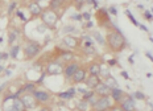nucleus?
<instances>
[{
  "label": "nucleus",
  "instance_id": "f257e3e1",
  "mask_svg": "<svg viewBox=\"0 0 153 111\" xmlns=\"http://www.w3.org/2000/svg\"><path fill=\"white\" fill-rule=\"evenodd\" d=\"M106 46L112 53H120L128 46V42H127V39L124 37L122 31L115 29V31H108L107 32Z\"/></svg>",
  "mask_w": 153,
  "mask_h": 111
},
{
  "label": "nucleus",
  "instance_id": "f03ea898",
  "mask_svg": "<svg viewBox=\"0 0 153 111\" xmlns=\"http://www.w3.org/2000/svg\"><path fill=\"white\" fill-rule=\"evenodd\" d=\"M41 50H42V45L38 41L28 40L24 45V60L25 61L34 60L41 53Z\"/></svg>",
  "mask_w": 153,
  "mask_h": 111
},
{
  "label": "nucleus",
  "instance_id": "7ed1b4c3",
  "mask_svg": "<svg viewBox=\"0 0 153 111\" xmlns=\"http://www.w3.org/2000/svg\"><path fill=\"white\" fill-rule=\"evenodd\" d=\"M40 19L48 29H56L57 24H58V20H59V15L57 13V12L52 11V9L46 8V9H44V12H42V15L40 16Z\"/></svg>",
  "mask_w": 153,
  "mask_h": 111
},
{
  "label": "nucleus",
  "instance_id": "20e7f679",
  "mask_svg": "<svg viewBox=\"0 0 153 111\" xmlns=\"http://www.w3.org/2000/svg\"><path fill=\"white\" fill-rule=\"evenodd\" d=\"M63 69H65V65L62 62H59L58 60H53V61L48 62V65L45 66V74L59 75V74H63Z\"/></svg>",
  "mask_w": 153,
  "mask_h": 111
},
{
  "label": "nucleus",
  "instance_id": "39448f33",
  "mask_svg": "<svg viewBox=\"0 0 153 111\" xmlns=\"http://www.w3.org/2000/svg\"><path fill=\"white\" fill-rule=\"evenodd\" d=\"M114 103L110 97H102L98 99L95 106L92 107V111H111Z\"/></svg>",
  "mask_w": 153,
  "mask_h": 111
},
{
  "label": "nucleus",
  "instance_id": "423d86ee",
  "mask_svg": "<svg viewBox=\"0 0 153 111\" xmlns=\"http://www.w3.org/2000/svg\"><path fill=\"white\" fill-rule=\"evenodd\" d=\"M62 45H65L66 48H69V49L74 50V49L82 48V41L79 37L71 36V34H66V36H63V39H62Z\"/></svg>",
  "mask_w": 153,
  "mask_h": 111
},
{
  "label": "nucleus",
  "instance_id": "0eeeda50",
  "mask_svg": "<svg viewBox=\"0 0 153 111\" xmlns=\"http://www.w3.org/2000/svg\"><path fill=\"white\" fill-rule=\"evenodd\" d=\"M20 99L23 101V103H24V106L27 110H34L40 106V103L37 102L34 95L30 94V93H23L20 95Z\"/></svg>",
  "mask_w": 153,
  "mask_h": 111
},
{
  "label": "nucleus",
  "instance_id": "6e6552de",
  "mask_svg": "<svg viewBox=\"0 0 153 111\" xmlns=\"http://www.w3.org/2000/svg\"><path fill=\"white\" fill-rule=\"evenodd\" d=\"M33 95L37 99V102L40 104H42V106H46V104L50 103V101H52V94L48 90H42V89H37L33 93Z\"/></svg>",
  "mask_w": 153,
  "mask_h": 111
},
{
  "label": "nucleus",
  "instance_id": "1a4fd4ad",
  "mask_svg": "<svg viewBox=\"0 0 153 111\" xmlns=\"http://www.w3.org/2000/svg\"><path fill=\"white\" fill-rule=\"evenodd\" d=\"M120 109L123 111H137L136 110V102H135V98L132 97V95L127 94L126 98L122 101V102L119 103Z\"/></svg>",
  "mask_w": 153,
  "mask_h": 111
},
{
  "label": "nucleus",
  "instance_id": "9d476101",
  "mask_svg": "<svg viewBox=\"0 0 153 111\" xmlns=\"http://www.w3.org/2000/svg\"><path fill=\"white\" fill-rule=\"evenodd\" d=\"M81 68V65H79L78 62H70L68 65H65V69H63V75H65L66 81H71L73 75L76 73V70Z\"/></svg>",
  "mask_w": 153,
  "mask_h": 111
},
{
  "label": "nucleus",
  "instance_id": "9b49d317",
  "mask_svg": "<svg viewBox=\"0 0 153 111\" xmlns=\"http://www.w3.org/2000/svg\"><path fill=\"white\" fill-rule=\"evenodd\" d=\"M87 69L86 68H79L78 70H76V73L74 75H73V78H71V83L73 85H79V83H83V82L86 81V78H87Z\"/></svg>",
  "mask_w": 153,
  "mask_h": 111
},
{
  "label": "nucleus",
  "instance_id": "f8f14e48",
  "mask_svg": "<svg viewBox=\"0 0 153 111\" xmlns=\"http://www.w3.org/2000/svg\"><path fill=\"white\" fill-rule=\"evenodd\" d=\"M28 11H29V13H30L32 17L36 19V17H40V16L42 15L44 9H42V7L40 5V3L32 1V3H29V4H28Z\"/></svg>",
  "mask_w": 153,
  "mask_h": 111
},
{
  "label": "nucleus",
  "instance_id": "ddd939ff",
  "mask_svg": "<svg viewBox=\"0 0 153 111\" xmlns=\"http://www.w3.org/2000/svg\"><path fill=\"white\" fill-rule=\"evenodd\" d=\"M126 95H127L126 91H123L120 87H117V89H114V90H111L110 98L112 99L114 104H119L124 99V98H126Z\"/></svg>",
  "mask_w": 153,
  "mask_h": 111
},
{
  "label": "nucleus",
  "instance_id": "4468645a",
  "mask_svg": "<svg viewBox=\"0 0 153 111\" xmlns=\"http://www.w3.org/2000/svg\"><path fill=\"white\" fill-rule=\"evenodd\" d=\"M75 54L70 50H59V54H58V61L62 63H70V62H74Z\"/></svg>",
  "mask_w": 153,
  "mask_h": 111
},
{
  "label": "nucleus",
  "instance_id": "2eb2a0df",
  "mask_svg": "<svg viewBox=\"0 0 153 111\" xmlns=\"http://www.w3.org/2000/svg\"><path fill=\"white\" fill-rule=\"evenodd\" d=\"M94 91H95V94H97L99 98H102V97H110V95H111V89L108 87L103 81H102L94 89Z\"/></svg>",
  "mask_w": 153,
  "mask_h": 111
},
{
  "label": "nucleus",
  "instance_id": "dca6fc26",
  "mask_svg": "<svg viewBox=\"0 0 153 111\" xmlns=\"http://www.w3.org/2000/svg\"><path fill=\"white\" fill-rule=\"evenodd\" d=\"M100 82H102V78L98 77V75H87V78H86V81H85V85L88 90H94Z\"/></svg>",
  "mask_w": 153,
  "mask_h": 111
},
{
  "label": "nucleus",
  "instance_id": "f3484780",
  "mask_svg": "<svg viewBox=\"0 0 153 111\" xmlns=\"http://www.w3.org/2000/svg\"><path fill=\"white\" fill-rule=\"evenodd\" d=\"M100 70H102V65L98 61H92L88 63L87 66V73L88 75H100Z\"/></svg>",
  "mask_w": 153,
  "mask_h": 111
},
{
  "label": "nucleus",
  "instance_id": "a211bd4d",
  "mask_svg": "<svg viewBox=\"0 0 153 111\" xmlns=\"http://www.w3.org/2000/svg\"><path fill=\"white\" fill-rule=\"evenodd\" d=\"M75 94H76L75 89L74 87H70L69 90L62 91V93H58V94H57V97L61 98V99H63V101H70V99H73V98L75 97Z\"/></svg>",
  "mask_w": 153,
  "mask_h": 111
},
{
  "label": "nucleus",
  "instance_id": "6ab92c4d",
  "mask_svg": "<svg viewBox=\"0 0 153 111\" xmlns=\"http://www.w3.org/2000/svg\"><path fill=\"white\" fill-rule=\"evenodd\" d=\"M75 111H92V107L90 106V103L85 99H78L75 103Z\"/></svg>",
  "mask_w": 153,
  "mask_h": 111
},
{
  "label": "nucleus",
  "instance_id": "aec40b11",
  "mask_svg": "<svg viewBox=\"0 0 153 111\" xmlns=\"http://www.w3.org/2000/svg\"><path fill=\"white\" fill-rule=\"evenodd\" d=\"M36 90H37L36 82H28V83L23 85V87H21V94H23V93H30V94H33Z\"/></svg>",
  "mask_w": 153,
  "mask_h": 111
},
{
  "label": "nucleus",
  "instance_id": "412c9836",
  "mask_svg": "<svg viewBox=\"0 0 153 111\" xmlns=\"http://www.w3.org/2000/svg\"><path fill=\"white\" fill-rule=\"evenodd\" d=\"M103 82L107 85L108 87L111 89V90H114V89H117V87H119V83H117L116 78L112 77V75H108L107 78H104V79H103Z\"/></svg>",
  "mask_w": 153,
  "mask_h": 111
},
{
  "label": "nucleus",
  "instance_id": "4be33fe9",
  "mask_svg": "<svg viewBox=\"0 0 153 111\" xmlns=\"http://www.w3.org/2000/svg\"><path fill=\"white\" fill-rule=\"evenodd\" d=\"M91 36H92V39H94L95 41H97L98 44H99L100 46H106V37H103L102 36V33L100 32H98V31H94L91 33Z\"/></svg>",
  "mask_w": 153,
  "mask_h": 111
},
{
  "label": "nucleus",
  "instance_id": "5701e85b",
  "mask_svg": "<svg viewBox=\"0 0 153 111\" xmlns=\"http://www.w3.org/2000/svg\"><path fill=\"white\" fill-rule=\"evenodd\" d=\"M63 5H65V3L62 0H52V1H49V9H52L54 12H57Z\"/></svg>",
  "mask_w": 153,
  "mask_h": 111
},
{
  "label": "nucleus",
  "instance_id": "b1692460",
  "mask_svg": "<svg viewBox=\"0 0 153 111\" xmlns=\"http://www.w3.org/2000/svg\"><path fill=\"white\" fill-rule=\"evenodd\" d=\"M12 104L19 111H27V109H25V106H24V103H23V101L20 99V97H16L12 99Z\"/></svg>",
  "mask_w": 153,
  "mask_h": 111
},
{
  "label": "nucleus",
  "instance_id": "393cba45",
  "mask_svg": "<svg viewBox=\"0 0 153 111\" xmlns=\"http://www.w3.org/2000/svg\"><path fill=\"white\" fill-rule=\"evenodd\" d=\"M82 53H83L85 56H92L97 53V49H95V46H82L81 48Z\"/></svg>",
  "mask_w": 153,
  "mask_h": 111
},
{
  "label": "nucleus",
  "instance_id": "a878e982",
  "mask_svg": "<svg viewBox=\"0 0 153 111\" xmlns=\"http://www.w3.org/2000/svg\"><path fill=\"white\" fill-rule=\"evenodd\" d=\"M16 40H17V32L16 31H9V33H8V44L9 45H12Z\"/></svg>",
  "mask_w": 153,
  "mask_h": 111
},
{
  "label": "nucleus",
  "instance_id": "bb28decb",
  "mask_svg": "<svg viewBox=\"0 0 153 111\" xmlns=\"http://www.w3.org/2000/svg\"><path fill=\"white\" fill-rule=\"evenodd\" d=\"M20 50V45H13L11 48V52H9V57L12 58H17V53Z\"/></svg>",
  "mask_w": 153,
  "mask_h": 111
},
{
  "label": "nucleus",
  "instance_id": "cd10ccee",
  "mask_svg": "<svg viewBox=\"0 0 153 111\" xmlns=\"http://www.w3.org/2000/svg\"><path fill=\"white\" fill-rule=\"evenodd\" d=\"M132 97L139 101H146V95L143 93V91H135V93L132 94Z\"/></svg>",
  "mask_w": 153,
  "mask_h": 111
},
{
  "label": "nucleus",
  "instance_id": "c85d7f7f",
  "mask_svg": "<svg viewBox=\"0 0 153 111\" xmlns=\"http://www.w3.org/2000/svg\"><path fill=\"white\" fill-rule=\"evenodd\" d=\"M108 75H111L110 74V68H106V66H102V70H100V75L99 77L100 78H107Z\"/></svg>",
  "mask_w": 153,
  "mask_h": 111
},
{
  "label": "nucleus",
  "instance_id": "c756f323",
  "mask_svg": "<svg viewBox=\"0 0 153 111\" xmlns=\"http://www.w3.org/2000/svg\"><path fill=\"white\" fill-rule=\"evenodd\" d=\"M3 111H19L16 107L11 103H7V102H4V106H3Z\"/></svg>",
  "mask_w": 153,
  "mask_h": 111
},
{
  "label": "nucleus",
  "instance_id": "7c9ffc66",
  "mask_svg": "<svg viewBox=\"0 0 153 111\" xmlns=\"http://www.w3.org/2000/svg\"><path fill=\"white\" fill-rule=\"evenodd\" d=\"M76 29H75V27L74 25H66V27H63V29H62V32L65 33V36L66 34H70L71 32H75Z\"/></svg>",
  "mask_w": 153,
  "mask_h": 111
},
{
  "label": "nucleus",
  "instance_id": "2f4dec72",
  "mask_svg": "<svg viewBox=\"0 0 153 111\" xmlns=\"http://www.w3.org/2000/svg\"><path fill=\"white\" fill-rule=\"evenodd\" d=\"M126 15H127V16H128V19H129V20H131V23H132L133 25H136V27H139V23H137V21H136V19H135V17H133V15H132V13H131V12H129V11H126Z\"/></svg>",
  "mask_w": 153,
  "mask_h": 111
},
{
  "label": "nucleus",
  "instance_id": "473e14b6",
  "mask_svg": "<svg viewBox=\"0 0 153 111\" xmlns=\"http://www.w3.org/2000/svg\"><path fill=\"white\" fill-rule=\"evenodd\" d=\"M98 99H99V97H98V95H97V94H95V95H92V97H91V98H90V99H88V101H87V102H88V103H90V106H91V107H94V106H95V103H97V102H98Z\"/></svg>",
  "mask_w": 153,
  "mask_h": 111
},
{
  "label": "nucleus",
  "instance_id": "72a5a7b5",
  "mask_svg": "<svg viewBox=\"0 0 153 111\" xmlns=\"http://www.w3.org/2000/svg\"><path fill=\"white\" fill-rule=\"evenodd\" d=\"M92 95H95V91L94 90H88L87 93H86L85 95H82V99H85V101H88L90 98L92 97Z\"/></svg>",
  "mask_w": 153,
  "mask_h": 111
},
{
  "label": "nucleus",
  "instance_id": "f704fd0d",
  "mask_svg": "<svg viewBox=\"0 0 153 111\" xmlns=\"http://www.w3.org/2000/svg\"><path fill=\"white\" fill-rule=\"evenodd\" d=\"M143 16H144V19H146L148 21H153V15L151 13V11H144Z\"/></svg>",
  "mask_w": 153,
  "mask_h": 111
},
{
  "label": "nucleus",
  "instance_id": "c9c22d12",
  "mask_svg": "<svg viewBox=\"0 0 153 111\" xmlns=\"http://www.w3.org/2000/svg\"><path fill=\"white\" fill-rule=\"evenodd\" d=\"M46 29H48V28H46L44 24H40V25H38V27H37V31L40 32V33H44V32H45Z\"/></svg>",
  "mask_w": 153,
  "mask_h": 111
},
{
  "label": "nucleus",
  "instance_id": "e433bc0d",
  "mask_svg": "<svg viewBox=\"0 0 153 111\" xmlns=\"http://www.w3.org/2000/svg\"><path fill=\"white\" fill-rule=\"evenodd\" d=\"M76 91H78V93H81L82 95H85V94L88 91V89H87V87H86V89H83V87H78V89H76Z\"/></svg>",
  "mask_w": 153,
  "mask_h": 111
},
{
  "label": "nucleus",
  "instance_id": "4c0bfd02",
  "mask_svg": "<svg viewBox=\"0 0 153 111\" xmlns=\"http://www.w3.org/2000/svg\"><path fill=\"white\" fill-rule=\"evenodd\" d=\"M90 17H91V15L88 13V12H83V13H82V19H85V20H90Z\"/></svg>",
  "mask_w": 153,
  "mask_h": 111
},
{
  "label": "nucleus",
  "instance_id": "58836bf2",
  "mask_svg": "<svg viewBox=\"0 0 153 111\" xmlns=\"http://www.w3.org/2000/svg\"><path fill=\"white\" fill-rule=\"evenodd\" d=\"M108 13H111V15H117L116 8H115V7H110V8H108Z\"/></svg>",
  "mask_w": 153,
  "mask_h": 111
},
{
  "label": "nucleus",
  "instance_id": "ea45409f",
  "mask_svg": "<svg viewBox=\"0 0 153 111\" xmlns=\"http://www.w3.org/2000/svg\"><path fill=\"white\" fill-rule=\"evenodd\" d=\"M38 111H53V110L50 109L49 106H41L40 109H38Z\"/></svg>",
  "mask_w": 153,
  "mask_h": 111
},
{
  "label": "nucleus",
  "instance_id": "a19ab883",
  "mask_svg": "<svg viewBox=\"0 0 153 111\" xmlns=\"http://www.w3.org/2000/svg\"><path fill=\"white\" fill-rule=\"evenodd\" d=\"M111 111H123V110L120 109V106H119V104H114V106H112V109H111Z\"/></svg>",
  "mask_w": 153,
  "mask_h": 111
},
{
  "label": "nucleus",
  "instance_id": "79ce46f5",
  "mask_svg": "<svg viewBox=\"0 0 153 111\" xmlns=\"http://www.w3.org/2000/svg\"><path fill=\"white\" fill-rule=\"evenodd\" d=\"M71 19L73 20H82V15H73Z\"/></svg>",
  "mask_w": 153,
  "mask_h": 111
},
{
  "label": "nucleus",
  "instance_id": "37998d69",
  "mask_svg": "<svg viewBox=\"0 0 153 111\" xmlns=\"http://www.w3.org/2000/svg\"><path fill=\"white\" fill-rule=\"evenodd\" d=\"M8 53H0V60H7L8 58Z\"/></svg>",
  "mask_w": 153,
  "mask_h": 111
},
{
  "label": "nucleus",
  "instance_id": "c03bdc74",
  "mask_svg": "<svg viewBox=\"0 0 153 111\" xmlns=\"http://www.w3.org/2000/svg\"><path fill=\"white\" fill-rule=\"evenodd\" d=\"M107 63H108V66H115L116 65V60H110Z\"/></svg>",
  "mask_w": 153,
  "mask_h": 111
},
{
  "label": "nucleus",
  "instance_id": "a18cd8bd",
  "mask_svg": "<svg viewBox=\"0 0 153 111\" xmlns=\"http://www.w3.org/2000/svg\"><path fill=\"white\" fill-rule=\"evenodd\" d=\"M17 16H19V17H20V19H21V20H23V21H25V16H24L23 13H21V12H20V11H17Z\"/></svg>",
  "mask_w": 153,
  "mask_h": 111
},
{
  "label": "nucleus",
  "instance_id": "49530a36",
  "mask_svg": "<svg viewBox=\"0 0 153 111\" xmlns=\"http://www.w3.org/2000/svg\"><path fill=\"white\" fill-rule=\"evenodd\" d=\"M122 75L126 79H129V75H128V73H127V72H122Z\"/></svg>",
  "mask_w": 153,
  "mask_h": 111
},
{
  "label": "nucleus",
  "instance_id": "de8ad7c7",
  "mask_svg": "<svg viewBox=\"0 0 153 111\" xmlns=\"http://www.w3.org/2000/svg\"><path fill=\"white\" fill-rule=\"evenodd\" d=\"M145 56H146V57H148V58H149V60H151V61L153 62V56L151 54V53H149V52H146V53H145Z\"/></svg>",
  "mask_w": 153,
  "mask_h": 111
},
{
  "label": "nucleus",
  "instance_id": "09e8293b",
  "mask_svg": "<svg viewBox=\"0 0 153 111\" xmlns=\"http://www.w3.org/2000/svg\"><path fill=\"white\" fill-rule=\"evenodd\" d=\"M139 28H141L143 31H145V32H148V28L145 27V25H143V24H139Z\"/></svg>",
  "mask_w": 153,
  "mask_h": 111
},
{
  "label": "nucleus",
  "instance_id": "8fccbe9b",
  "mask_svg": "<svg viewBox=\"0 0 153 111\" xmlns=\"http://www.w3.org/2000/svg\"><path fill=\"white\" fill-rule=\"evenodd\" d=\"M15 7H16V4H15V3H13V4H11V5H9V13H11V12H12V9H15Z\"/></svg>",
  "mask_w": 153,
  "mask_h": 111
},
{
  "label": "nucleus",
  "instance_id": "3c124183",
  "mask_svg": "<svg viewBox=\"0 0 153 111\" xmlns=\"http://www.w3.org/2000/svg\"><path fill=\"white\" fill-rule=\"evenodd\" d=\"M85 27H86V28H91V27H92V23H91V21H88V23L85 24Z\"/></svg>",
  "mask_w": 153,
  "mask_h": 111
},
{
  "label": "nucleus",
  "instance_id": "603ef678",
  "mask_svg": "<svg viewBox=\"0 0 153 111\" xmlns=\"http://www.w3.org/2000/svg\"><path fill=\"white\" fill-rule=\"evenodd\" d=\"M3 72H4V68H3V66H0V74H1Z\"/></svg>",
  "mask_w": 153,
  "mask_h": 111
},
{
  "label": "nucleus",
  "instance_id": "864d4df0",
  "mask_svg": "<svg viewBox=\"0 0 153 111\" xmlns=\"http://www.w3.org/2000/svg\"><path fill=\"white\" fill-rule=\"evenodd\" d=\"M137 8H139V9H144V7H143L141 4H139V5H137Z\"/></svg>",
  "mask_w": 153,
  "mask_h": 111
}]
</instances>
